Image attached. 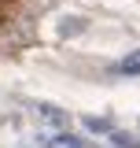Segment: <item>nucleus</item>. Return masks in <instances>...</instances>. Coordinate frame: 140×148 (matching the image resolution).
<instances>
[{"mask_svg": "<svg viewBox=\"0 0 140 148\" xmlns=\"http://www.w3.org/2000/svg\"><path fill=\"white\" fill-rule=\"evenodd\" d=\"M37 119H41L44 126H55V130H63L70 122V115L63 108H55V104H37Z\"/></svg>", "mask_w": 140, "mask_h": 148, "instance_id": "f257e3e1", "label": "nucleus"}, {"mask_svg": "<svg viewBox=\"0 0 140 148\" xmlns=\"http://www.w3.org/2000/svg\"><path fill=\"white\" fill-rule=\"evenodd\" d=\"M81 122H85L88 133H107V137L114 133V122H111V119H100V115H85Z\"/></svg>", "mask_w": 140, "mask_h": 148, "instance_id": "f03ea898", "label": "nucleus"}, {"mask_svg": "<svg viewBox=\"0 0 140 148\" xmlns=\"http://www.w3.org/2000/svg\"><path fill=\"white\" fill-rule=\"evenodd\" d=\"M48 148H85V141L81 137H70V133H59V137H52Z\"/></svg>", "mask_w": 140, "mask_h": 148, "instance_id": "7ed1b4c3", "label": "nucleus"}, {"mask_svg": "<svg viewBox=\"0 0 140 148\" xmlns=\"http://www.w3.org/2000/svg\"><path fill=\"white\" fill-rule=\"evenodd\" d=\"M118 71H122V74H140V48L125 56L122 63H118Z\"/></svg>", "mask_w": 140, "mask_h": 148, "instance_id": "20e7f679", "label": "nucleus"}, {"mask_svg": "<svg viewBox=\"0 0 140 148\" xmlns=\"http://www.w3.org/2000/svg\"><path fill=\"white\" fill-rule=\"evenodd\" d=\"M111 141H114L118 148H137V137H133V133H122V130H114Z\"/></svg>", "mask_w": 140, "mask_h": 148, "instance_id": "39448f33", "label": "nucleus"}, {"mask_svg": "<svg viewBox=\"0 0 140 148\" xmlns=\"http://www.w3.org/2000/svg\"><path fill=\"white\" fill-rule=\"evenodd\" d=\"M81 26H85L81 18H63V37H67V34H77Z\"/></svg>", "mask_w": 140, "mask_h": 148, "instance_id": "423d86ee", "label": "nucleus"}]
</instances>
